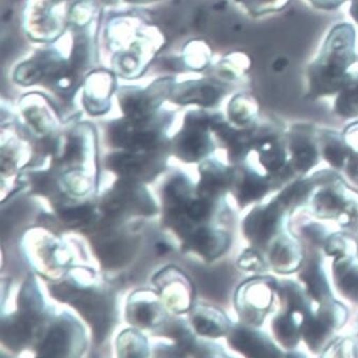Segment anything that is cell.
Instances as JSON below:
<instances>
[{
	"label": "cell",
	"mask_w": 358,
	"mask_h": 358,
	"mask_svg": "<svg viewBox=\"0 0 358 358\" xmlns=\"http://www.w3.org/2000/svg\"><path fill=\"white\" fill-rule=\"evenodd\" d=\"M237 265L245 271L257 274H265L270 271L269 264L266 259L265 253L251 245L241 253L237 261Z\"/></svg>",
	"instance_id": "obj_19"
},
{
	"label": "cell",
	"mask_w": 358,
	"mask_h": 358,
	"mask_svg": "<svg viewBox=\"0 0 358 358\" xmlns=\"http://www.w3.org/2000/svg\"><path fill=\"white\" fill-rule=\"evenodd\" d=\"M275 278L259 274L243 282L235 294V308L241 323L262 327L277 306Z\"/></svg>",
	"instance_id": "obj_3"
},
{
	"label": "cell",
	"mask_w": 358,
	"mask_h": 358,
	"mask_svg": "<svg viewBox=\"0 0 358 358\" xmlns=\"http://www.w3.org/2000/svg\"><path fill=\"white\" fill-rule=\"evenodd\" d=\"M322 255V251L319 249L308 252L306 251V259L296 272L299 281L306 287L315 304L335 296L331 287L332 282L329 281V277L323 268Z\"/></svg>",
	"instance_id": "obj_9"
},
{
	"label": "cell",
	"mask_w": 358,
	"mask_h": 358,
	"mask_svg": "<svg viewBox=\"0 0 358 358\" xmlns=\"http://www.w3.org/2000/svg\"><path fill=\"white\" fill-rule=\"evenodd\" d=\"M288 65V61L285 58H279L273 63V69L275 71H282L286 69Z\"/></svg>",
	"instance_id": "obj_26"
},
{
	"label": "cell",
	"mask_w": 358,
	"mask_h": 358,
	"mask_svg": "<svg viewBox=\"0 0 358 358\" xmlns=\"http://www.w3.org/2000/svg\"><path fill=\"white\" fill-rule=\"evenodd\" d=\"M348 181L358 186V151L353 150L343 169Z\"/></svg>",
	"instance_id": "obj_24"
},
{
	"label": "cell",
	"mask_w": 358,
	"mask_h": 358,
	"mask_svg": "<svg viewBox=\"0 0 358 358\" xmlns=\"http://www.w3.org/2000/svg\"><path fill=\"white\" fill-rule=\"evenodd\" d=\"M259 108L257 104L249 97L234 98L229 108V116L231 122L241 129H250L255 126Z\"/></svg>",
	"instance_id": "obj_18"
},
{
	"label": "cell",
	"mask_w": 358,
	"mask_h": 358,
	"mask_svg": "<svg viewBox=\"0 0 358 358\" xmlns=\"http://www.w3.org/2000/svg\"><path fill=\"white\" fill-rule=\"evenodd\" d=\"M354 61L355 31L350 24H339L327 36L320 56L310 66V95L318 97L341 91Z\"/></svg>",
	"instance_id": "obj_1"
},
{
	"label": "cell",
	"mask_w": 358,
	"mask_h": 358,
	"mask_svg": "<svg viewBox=\"0 0 358 358\" xmlns=\"http://www.w3.org/2000/svg\"><path fill=\"white\" fill-rule=\"evenodd\" d=\"M277 292V306L279 310L286 312L296 313L304 316L308 313L314 310V301L310 299L306 287L300 281L284 279L278 280L275 284Z\"/></svg>",
	"instance_id": "obj_13"
},
{
	"label": "cell",
	"mask_w": 358,
	"mask_h": 358,
	"mask_svg": "<svg viewBox=\"0 0 358 358\" xmlns=\"http://www.w3.org/2000/svg\"><path fill=\"white\" fill-rule=\"evenodd\" d=\"M336 224L341 231L358 238V192L355 189L352 190L349 201Z\"/></svg>",
	"instance_id": "obj_20"
},
{
	"label": "cell",
	"mask_w": 358,
	"mask_h": 358,
	"mask_svg": "<svg viewBox=\"0 0 358 358\" xmlns=\"http://www.w3.org/2000/svg\"><path fill=\"white\" fill-rule=\"evenodd\" d=\"M345 141L353 150L358 151V122L348 127L343 132Z\"/></svg>",
	"instance_id": "obj_25"
},
{
	"label": "cell",
	"mask_w": 358,
	"mask_h": 358,
	"mask_svg": "<svg viewBox=\"0 0 358 358\" xmlns=\"http://www.w3.org/2000/svg\"><path fill=\"white\" fill-rule=\"evenodd\" d=\"M335 102V111L341 117L354 118L358 116V75L349 73L345 85L338 92Z\"/></svg>",
	"instance_id": "obj_16"
},
{
	"label": "cell",
	"mask_w": 358,
	"mask_h": 358,
	"mask_svg": "<svg viewBox=\"0 0 358 358\" xmlns=\"http://www.w3.org/2000/svg\"><path fill=\"white\" fill-rule=\"evenodd\" d=\"M292 213L283 202L273 196L269 201L252 206L241 222V232L251 247L265 252L272 239L287 228Z\"/></svg>",
	"instance_id": "obj_4"
},
{
	"label": "cell",
	"mask_w": 358,
	"mask_h": 358,
	"mask_svg": "<svg viewBox=\"0 0 358 358\" xmlns=\"http://www.w3.org/2000/svg\"><path fill=\"white\" fill-rule=\"evenodd\" d=\"M318 144L321 159L334 171H343L348 159L353 152L343 134L335 131H318Z\"/></svg>",
	"instance_id": "obj_14"
},
{
	"label": "cell",
	"mask_w": 358,
	"mask_h": 358,
	"mask_svg": "<svg viewBox=\"0 0 358 358\" xmlns=\"http://www.w3.org/2000/svg\"><path fill=\"white\" fill-rule=\"evenodd\" d=\"M289 166L296 178L308 177L320 163L318 131L308 124H296L286 132Z\"/></svg>",
	"instance_id": "obj_6"
},
{
	"label": "cell",
	"mask_w": 358,
	"mask_h": 358,
	"mask_svg": "<svg viewBox=\"0 0 358 358\" xmlns=\"http://www.w3.org/2000/svg\"><path fill=\"white\" fill-rule=\"evenodd\" d=\"M251 11L255 13H265L285 7L288 0H241Z\"/></svg>",
	"instance_id": "obj_23"
},
{
	"label": "cell",
	"mask_w": 358,
	"mask_h": 358,
	"mask_svg": "<svg viewBox=\"0 0 358 358\" xmlns=\"http://www.w3.org/2000/svg\"><path fill=\"white\" fill-rule=\"evenodd\" d=\"M302 317L296 313L279 310L270 320V335L280 348L285 352L296 351L301 341Z\"/></svg>",
	"instance_id": "obj_12"
},
{
	"label": "cell",
	"mask_w": 358,
	"mask_h": 358,
	"mask_svg": "<svg viewBox=\"0 0 358 358\" xmlns=\"http://www.w3.org/2000/svg\"><path fill=\"white\" fill-rule=\"evenodd\" d=\"M319 5H337V3H341V0H314Z\"/></svg>",
	"instance_id": "obj_28"
},
{
	"label": "cell",
	"mask_w": 358,
	"mask_h": 358,
	"mask_svg": "<svg viewBox=\"0 0 358 358\" xmlns=\"http://www.w3.org/2000/svg\"><path fill=\"white\" fill-rule=\"evenodd\" d=\"M229 345L245 357H283L285 352L278 345L271 335L261 327L245 323L232 324L227 334Z\"/></svg>",
	"instance_id": "obj_7"
},
{
	"label": "cell",
	"mask_w": 358,
	"mask_h": 358,
	"mask_svg": "<svg viewBox=\"0 0 358 358\" xmlns=\"http://www.w3.org/2000/svg\"><path fill=\"white\" fill-rule=\"evenodd\" d=\"M301 236L304 241H308V245L314 249H319L322 251V245L325 239L327 238L331 232L327 230L324 226L320 222H310L308 224H303L301 229Z\"/></svg>",
	"instance_id": "obj_21"
},
{
	"label": "cell",
	"mask_w": 358,
	"mask_h": 358,
	"mask_svg": "<svg viewBox=\"0 0 358 358\" xmlns=\"http://www.w3.org/2000/svg\"><path fill=\"white\" fill-rule=\"evenodd\" d=\"M195 325L200 334L213 338L227 336L232 327L226 315L218 310H208L206 314L198 315Z\"/></svg>",
	"instance_id": "obj_15"
},
{
	"label": "cell",
	"mask_w": 358,
	"mask_h": 358,
	"mask_svg": "<svg viewBox=\"0 0 358 358\" xmlns=\"http://www.w3.org/2000/svg\"><path fill=\"white\" fill-rule=\"evenodd\" d=\"M354 339H355L356 349H357V357H358V320H357V327H356V334H355V336H354Z\"/></svg>",
	"instance_id": "obj_29"
},
{
	"label": "cell",
	"mask_w": 358,
	"mask_h": 358,
	"mask_svg": "<svg viewBox=\"0 0 358 358\" xmlns=\"http://www.w3.org/2000/svg\"><path fill=\"white\" fill-rule=\"evenodd\" d=\"M264 253L270 271L281 275L296 273L306 259V248L287 228L272 239Z\"/></svg>",
	"instance_id": "obj_8"
},
{
	"label": "cell",
	"mask_w": 358,
	"mask_h": 358,
	"mask_svg": "<svg viewBox=\"0 0 358 358\" xmlns=\"http://www.w3.org/2000/svg\"><path fill=\"white\" fill-rule=\"evenodd\" d=\"M273 190L275 187L271 178L261 169H255L245 162L231 167L229 192L239 208H245L262 203Z\"/></svg>",
	"instance_id": "obj_5"
},
{
	"label": "cell",
	"mask_w": 358,
	"mask_h": 358,
	"mask_svg": "<svg viewBox=\"0 0 358 358\" xmlns=\"http://www.w3.org/2000/svg\"><path fill=\"white\" fill-rule=\"evenodd\" d=\"M253 133V151L257 152L259 169L271 178L275 190L298 179L290 169L286 133L279 126L269 124L262 127L255 124Z\"/></svg>",
	"instance_id": "obj_2"
},
{
	"label": "cell",
	"mask_w": 358,
	"mask_h": 358,
	"mask_svg": "<svg viewBox=\"0 0 358 358\" xmlns=\"http://www.w3.org/2000/svg\"><path fill=\"white\" fill-rule=\"evenodd\" d=\"M322 356L329 357H357V349H356L355 339L354 338H335L331 345L325 350Z\"/></svg>",
	"instance_id": "obj_22"
},
{
	"label": "cell",
	"mask_w": 358,
	"mask_h": 358,
	"mask_svg": "<svg viewBox=\"0 0 358 358\" xmlns=\"http://www.w3.org/2000/svg\"><path fill=\"white\" fill-rule=\"evenodd\" d=\"M331 280L337 294L358 306V255L333 259Z\"/></svg>",
	"instance_id": "obj_11"
},
{
	"label": "cell",
	"mask_w": 358,
	"mask_h": 358,
	"mask_svg": "<svg viewBox=\"0 0 358 358\" xmlns=\"http://www.w3.org/2000/svg\"><path fill=\"white\" fill-rule=\"evenodd\" d=\"M351 14L354 20L358 22V0H353L351 7Z\"/></svg>",
	"instance_id": "obj_27"
},
{
	"label": "cell",
	"mask_w": 358,
	"mask_h": 358,
	"mask_svg": "<svg viewBox=\"0 0 358 358\" xmlns=\"http://www.w3.org/2000/svg\"><path fill=\"white\" fill-rule=\"evenodd\" d=\"M358 245L355 237L343 231L331 233L322 245V253L329 259H343L357 255Z\"/></svg>",
	"instance_id": "obj_17"
},
{
	"label": "cell",
	"mask_w": 358,
	"mask_h": 358,
	"mask_svg": "<svg viewBox=\"0 0 358 358\" xmlns=\"http://www.w3.org/2000/svg\"><path fill=\"white\" fill-rule=\"evenodd\" d=\"M336 332L338 329L319 315L315 308L302 317L301 341L314 355L322 356L327 347L336 338Z\"/></svg>",
	"instance_id": "obj_10"
}]
</instances>
